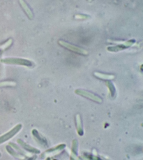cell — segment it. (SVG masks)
I'll list each match as a JSON object with an SVG mask.
<instances>
[{
    "label": "cell",
    "instance_id": "1",
    "mask_svg": "<svg viewBox=\"0 0 143 160\" xmlns=\"http://www.w3.org/2000/svg\"><path fill=\"white\" fill-rule=\"evenodd\" d=\"M0 62L3 64H15V65H21L24 67H32L34 66L33 62L30 60H26L22 58H7L2 59Z\"/></svg>",
    "mask_w": 143,
    "mask_h": 160
},
{
    "label": "cell",
    "instance_id": "2",
    "mask_svg": "<svg viewBox=\"0 0 143 160\" xmlns=\"http://www.w3.org/2000/svg\"><path fill=\"white\" fill-rule=\"evenodd\" d=\"M58 43L61 46L64 47V48L68 49V50H71V51H72L73 52H76V53H77V54L82 55H88L87 50H86L84 48H80V47H77L76 46H74V45H73V44L67 42V41L60 40L58 41Z\"/></svg>",
    "mask_w": 143,
    "mask_h": 160
},
{
    "label": "cell",
    "instance_id": "3",
    "mask_svg": "<svg viewBox=\"0 0 143 160\" xmlns=\"http://www.w3.org/2000/svg\"><path fill=\"white\" fill-rule=\"evenodd\" d=\"M75 92L76 94H78V95L85 97V98L90 99L94 102H96L99 103H101L103 102V99H101L100 97L96 95V94L91 92H89L85 90H81V89H77V90L75 91Z\"/></svg>",
    "mask_w": 143,
    "mask_h": 160
},
{
    "label": "cell",
    "instance_id": "4",
    "mask_svg": "<svg viewBox=\"0 0 143 160\" xmlns=\"http://www.w3.org/2000/svg\"><path fill=\"white\" fill-rule=\"evenodd\" d=\"M22 127V126L21 124H17L13 129H11L9 132H8L6 134L0 136V144L4 143V142L8 141L11 138H13L14 136H16L20 132V130H21Z\"/></svg>",
    "mask_w": 143,
    "mask_h": 160
},
{
    "label": "cell",
    "instance_id": "5",
    "mask_svg": "<svg viewBox=\"0 0 143 160\" xmlns=\"http://www.w3.org/2000/svg\"><path fill=\"white\" fill-rule=\"evenodd\" d=\"M134 43H135V41L133 40L125 41V42L122 43L121 44H118V45L115 46H110L108 48V50L110 52H118L133 46V44Z\"/></svg>",
    "mask_w": 143,
    "mask_h": 160
},
{
    "label": "cell",
    "instance_id": "6",
    "mask_svg": "<svg viewBox=\"0 0 143 160\" xmlns=\"http://www.w3.org/2000/svg\"><path fill=\"white\" fill-rule=\"evenodd\" d=\"M32 134L33 135L34 138L36 141H37L38 143L41 144V146L43 147H47V141L46 138H44L43 136L39 134L37 129H33L32 132Z\"/></svg>",
    "mask_w": 143,
    "mask_h": 160
},
{
    "label": "cell",
    "instance_id": "7",
    "mask_svg": "<svg viewBox=\"0 0 143 160\" xmlns=\"http://www.w3.org/2000/svg\"><path fill=\"white\" fill-rule=\"evenodd\" d=\"M17 143H19V145L21 146L23 149H25V150L28 151L29 152L32 153H34V154H39L41 152V151L37 149L34 147H32L31 146H29L27 143H26L24 142L22 140H20V139H17Z\"/></svg>",
    "mask_w": 143,
    "mask_h": 160
},
{
    "label": "cell",
    "instance_id": "8",
    "mask_svg": "<svg viewBox=\"0 0 143 160\" xmlns=\"http://www.w3.org/2000/svg\"><path fill=\"white\" fill-rule=\"evenodd\" d=\"M19 3L20 6H21L22 8L24 11V12L26 13L27 16L29 18V19H32L34 17V15H33V12H32V11L29 7L28 6V4H27V3L24 1V0H19Z\"/></svg>",
    "mask_w": 143,
    "mask_h": 160
},
{
    "label": "cell",
    "instance_id": "9",
    "mask_svg": "<svg viewBox=\"0 0 143 160\" xmlns=\"http://www.w3.org/2000/svg\"><path fill=\"white\" fill-rule=\"evenodd\" d=\"M76 126L77 134H78L80 136H82L84 133H83L82 120H81V118H80V115L79 114H77L76 116Z\"/></svg>",
    "mask_w": 143,
    "mask_h": 160
},
{
    "label": "cell",
    "instance_id": "10",
    "mask_svg": "<svg viewBox=\"0 0 143 160\" xmlns=\"http://www.w3.org/2000/svg\"><path fill=\"white\" fill-rule=\"evenodd\" d=\"M94 75L96 78L104 80V81H111V80H113L115 78V76L114 75H112V74H105L100 72H94Z\"/></svg>",
    "mask_w": 143,
    "mask_h": 160
},
{
    "label": "cell",
    "instance_id": "11",
    "mask_svg": "<svg viewBox=\"0 0 143 160\" xmlns=\"http://www.w3.org/2000/svg\"><path fill=\"white\" fill-rule=\"evenodd\" d=\"M106 86L108 87L109 92H110V96L112 97H115V94H116V89L115 85H113L112 82H110V81H108L106 82Z\"/></svg>",
    "mask_w": 143,
    "mask_h": 160
},
{
    "label": "cell",
    "instance_id": "12",
    "mask_svg": "<svg viewBox=\"0 0 143 160\" xmlns=\"http://www.w3.org/2000/svg\"><path fill=\"white\" fill-rule=\"evenodd\" d=\"M6 148H7V150L8 151V152L9 153V154H11L12 156L15 157V158H16L22 159V156L20 155V153H17L16 151H15V150L13 149V148H12L11 146H9V145H8V146H7V147H6Z\"/></svg>",
    "mask_w": 143,
    "mask_h": 160
},
{
    "label": "cell",
    "instance_id": "13",
    "mask_svg": "<svg viewBox=\"0 0 143 160\" xmlns=\"http://www.w3.org/2000/svg\"><path fill=\"white\" fill-rule=\"evenodd\" d=\"M16 82L14 81H2L0 82V88L5 87H15Z\"/></svg>",
    "mask_w": 143,
    "mask_h": 160
},
{
    "label": "cell",
    "instance_id": "14",
    "mask_svg": "<svg viewBox=\"0 0 143 160\" xmlns=\"http://www.w3.org/2000/svg\"><path fill=\"white\" fill-rule=\"evenodd\" d=\"M64 148H66V145L61 144V145H59V146H57L52 148H50V149L46 150V152H55V151L63 150Z\"/></svg>",
    "mask_w": 143,
    "mask_h": 160
},
{
    "label": "cell",
    "instance_id": "15",
    "mask_svg": "<svg viewBox=\"0 0 143 160\" xmlns=\"http://www.w3.org/2000/svg\"><path fill=\"white\" fill-rule=\"evenodd\" d=\"M12 43H13V40H12L11 38H10V39H8L5 43L3 44V45L1 46V48L2 50H5V49L8 48V47L11 45Z\"/></svg>",
    "mask_w": 143,
    "mask_h": 160
},
{
    "label": "cell",
    "instance_id": "16",
    "mask_svg": "<svg viewBox=\"0 0 143 160\" xmlns=\"http://www.w3.org/2000/svg\"><path fill=\"white\" fill-rule=\"evenodd\" d=\"M75 18L77 20H87L89 18L88 16H86V15H76L75 16Z\"/></svg>",
    "mask_w": 143,
    "mask_h": 160
},
{
    "label": "cell",
    "instance_id": "17",
    "mask_svg": "<svg viewBox=\"0 0 143 160\" xmlns=\"http://www.w3.org/2000/svg\"><path fill=\"white\" fill-rule=\"evenodd\" d=\"M72 152L77 154V141L76 140H74L73 141V146H72Z\"/></svg>",
    "mask_w": 143,
    "mask_h": 160
},
{
    "label": "cell",
    "instance_id": "18",
    "mask_svg": "<svg viewBox=\"0 0 143 160\" xmlns=\"http://www.w3.org/2000/svg\"><path fill=\"white\" fill-rule=\"evenodd\" d=\"M37 155H34V156H33V157H32V158H29V159H26V160H36V159H37Z\"/></svg>",
    "mask_w": 143,
    "mask_h": 160
},
{
    "label": "cell",
    "instance_id": "19",
    "mask_svg": "<svg viewBox=\"0 0 143 160\" xmlns=\"http://www.w3.org/2000/svg\"><path fill=\"white\" fill-rule=\"evenodd\" d=\"M87 1L88 2H91L93 1V0H87Z\"/></svg>",
    "mask_w": 143,
    "mask_h": 160
},
{
    "label": "cell",
    "instance_id": "20",
    "mask_svg": "<svg viewBox=\"0 0 143 160\" xmlns=\"http://www.w3.org/2000/svg\"><path fill=\"white\" fill-rule=\"evenodd\" d=\"M2 156V154H1V152H0V157H1Z\"/></svg>",
    "mask_w": 143,
    "mask_h": 160
}]
</instances>
